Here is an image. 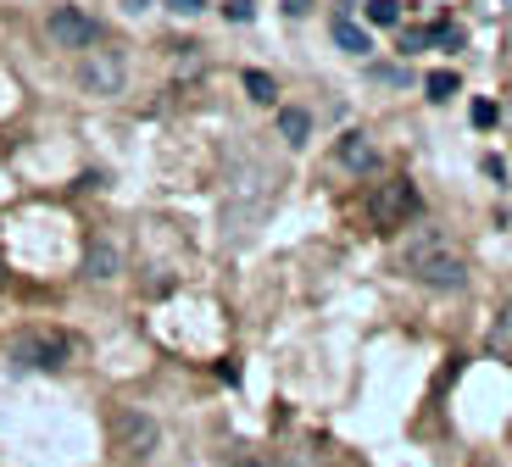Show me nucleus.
<instances>
[{"mask_svg": "<svg viewBox=\"0 0 512 467\" xmlns=\"http://www.w3.org/2000/svg\"><path fill=\"white\" fill-rule=\"evenodd\" d=\"M401 267H407V278H418L423 290H462L468 284V262L451 251V240L440 228H412L401 240Z\"/></svg>", "mask_w": 512, "mask_h": 467, "instance_id": "1", "label": "nucleus"}, {"mask_svg": "<svg viewBox=\"0 0 512 467\" xmlns=\"http://www.w3.org/2000/svg\"><path fill=\"white\" fill-rule=\"evenodd\" d=\"M78 84H84V95H95V101H117L128 89V56L123 45H106V39H95V45H84L73 62Z\"/></svg>", "mask_w": 512, "mask_h": 467, "instance_id": "2", "label": "nucleus"}, {"mask_svg": "<svg viewBox=\"0 0 512 467\" xmlns=\"http://www.w3.org/2000/svg\"><path fill=\"white\" fill-rule=\"evenodd\" d=\"M12 362L17 367H34V373H62L67 362L78 356V340L73 334H62V329H23V334H12Z\"/></svg>", "mask_w": 512, "mask_h": 467, "instance_id": "3", "label": "nucleus"}, {"mask_svg": "<svg viewBox=\"0 0 512 467\" xmlns=\"http://www.w3.org/2000/svg\"><path fill=\"white\" fill-rule=\"evenodd\" d=\"M418 212H423V195H418V184H412V178H384L379 190L368 195V217H373V228H379V234L407 228Z\"/></svg>", "mask_w": 512, "mask_h": 467, "instance_id": "4", "label": "nucleus"}, {"mask_svg": "<svg viewBox=\"0 0 512 467\" xmlns=\"http://www.w3.org/2000/svg\"><path fill=\"white\" fill-rule=\"evenodd\" d=\"M112 445L128 456V462H145V456L162 445V423H156L145 406H123V412L112 417Z\"/></svg>", "mask_w": 512, "mask_h": 467, "instance_id": "5", "label": "nucleus"}, {"mask_svg": "<svg viewBox=\"0 0 512 467\" xmlns=\"http://www.w3.org/2000/svg\"><path fill=\"white\" fill-rule=\"evenodd\" d=\"M45 34H51L56 51H84V45L106 39V28L95 23L90 12H78V6H51V17H45Z\"/></svg>", "mask_w": 512, "mask_h": 467, "instance_id": "6", "label": "nucleus"}, {"mask_svg": "<svg viewBox=\"0 0 512 467\" xmlns=\"http://www.w3.org/2000/svg\"><path fill=\"white\" fill-rule=\"evenodd\" d=\"M334 162L346 167V173L368 178V173H379V145H373V134H362V128H346L340 145H334Z\"/></svg>", "mask_w": 512, "mask_h": 467, "instance_id": "7", "label": "nucleus"}, {"mask_svg": "<svg viewBox=\"0 0 512 467\" xmlns=\"http://www.w3.org/2000/svg\"><path fill=\"white\" fill-rule=\"evenodd\" d=\"M117 267H123V251H117L112 240H90V256H84V273H90L95 284H106V278H117Z\"/></svg>", "mask_w": 512, "mask_h": 467, "instance_id": "8", "label": "nucleus"}, {"mask_svg": "<svg viewBox=\"0 0 512 467\" xmlns=\"http://www.w3.org/2000/svg\"><path fill=\"white\" fill-rule=\"evenodd\" d=\"M312 134V112H301V106H279V139L284 145H307Z\"/></svg>", "mask_w": 512, "mask_h": 467, "instance_id": "9", "label": "nucleus"}, {"mask_svg": "<svg viewBox=\"0 0 512 467\" xmlns=\"http://www.w3.org/2000/svg\"><path fill=\"white\" fill-rule=\"evenodd\" d=\"M334 45L340 51H351V56H368L373 45H368V28H357L351 17H334Z\"/></svg>", "mask_w": 512, "mask_h": 467, "instance_id": "10", "label": "nucleus"}, {"mask_svg": "<svg viewBox=\"0 0 512 467\" xmlns=\"http://www.w3.org/2000/svg\"><path fill=\"white\" fill-rule=\"evenodd\" d=\"M245 95H251L256 106H279V84H273V73H262V67L245 73Z\"/></svg>", "mask_w": 512, "mask_h": 467, "instance_id": "11", "label": "nucleus"}, {"mask_svg": "<svg viewBox=\"0 0 512 467\" xmlns=\"http://www.w3.org/2000/svg\"><path fill=\"white\" fill-rule=\"evenodd\" d=\"M490 356H507L512 362V301L496 312V323H490Z\"/></svg>", "mask_w": 512, "mask_h": 467, "instance_id": "12", "label": "nucleus"}, {"mask_svg": "<svg viewBox=\"0 0 512 467\" xmlns=\"http://www.w3.org/2000/svg\"><path fill=\"white\" fill-rule=\"evenodd\" d=\"M368 23L373 28H396L401 23V0H368Z\"/></svg>", "mask_w": 512, "mask_h": 467, "instance_id": "13", "label": "nucleus"}, {"mask_svg": "<svg viewBox=\"0 0 512 467\" xmlns=\"http://www.w3.org/2000/svg\"><path fill=\"white\" fill-rule=\"evenodd\" d=\"M423 89H429V101H451V95H457V73H429Z\"/></svg>", "mask_w": 512, "mask_h": 467, "instance_id": "14", "label": "nucleus"}, {"mask_svg": "<svg viewBox=\"0 0 512 467\" xmlns=\"http://www.w3.org/2000/svg\"><path fill=\"white\" fill-rule=\"evenodd\" d=\"M223 17H229V23H251V17H256V0H223Z\"/></svg>", "mask_w": 512, "mask_h": 467, "instance_id": "15", "label": "nucleus"}, {"mask_svg": "<svg viewBox=\"0 0 512 467\" xmlns=\"http://www.w3.org/2000/svg\"><path fill=\"white\" fill-rule=\"evenodd\" d=\"M429 39H435V34H429V28H407V34H401V56H407V51H423Z\"/></svg>", "mask_w": 512, "mask_h": 467, "instance_id": "16", "label": "nucleus"}, {"mask_svg": "<svg viewBox=\"0 0 512 467\" xmlns=\"http://www.w3.org/2000/svg\"><path fill=\"white\" fill-rule=\"evenodd\" d=\"M474 123L490 128V123H496V106H490V101H474Z\"/></svg>", "mask_w": 512, "mask_h": 467, "instance_id": "17", "label": "nucleus"}, {"mask_svg": "<svg viewBox=\"0 0 512 467\" xmlns=\"http://www.w3.org/2000/svg\"><path fill=\"white\" fill-rule=\"evenodd\" d=\"M173 12H184V17H195V12H206V0H167Z\"/></svg>", "mask_w": 512, "mask_h": 467, "instance_id": "18", "label": "nucleus"}, {"mask_svg": "<svg viewBox=\"0 0 512 467\" xmlns=\"http://www.w3.org/2000/svg\"><path fill=\"white\" fill-rule=\"evenodd\" d=\"M229 467H262V462H256V456H234Z\"/></svg>", "mask_w": 512, "mask_h": 467, "instance_id": "19", "label": "nucleus"}]
</instances>
